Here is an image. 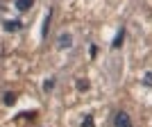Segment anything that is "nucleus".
I'll return each mask as SVG.
<instances>
[{
  "label": "nucleus",
  "mask_w": 152,
  "mask_h": 127,
  "mask_svg": "<svg viewBox=\"0 0 152 127\" xmlns=\"http://www.w3.org/2000/svg\"><path fill=\"white\" fill-rule=\"evenodd\" d=\"M114 127H134V123H132V118H129L127 111H118L114 116Z\"/></svg>",
  "instance_id": "nucleus-1"
},
{
  "label": "nucleus",
  "mask_w": 152,
  "mask_h": 127,
  "mask_svg": "<svg viewBox=\"0 0 152 127\" xmlns=\"http://www.w3.org/2000/svg\"><path fill=\"white\" fill-rule=\"evenodd\" d=\"M73 45V39H70V34H59L57 39V48H70Z\"/></svg>",
  "instance_id": "nucleus-2"
},
{
  "label": "nucleus",
  "mask_w": 152,
  "mask_h": 127,
  "mask_svg": "<svg viewBox=\"0 0 152 127\" xmlns=\"http://www.w3.org/2000/svg\"><path fill=\"white\" fill-rule=\"evenodd\" d=\"M32 5H34V0H16V9L18 12H27V9H32Z\"/></svg>",
  "instance_id": "nucleus-3"
},
{
  "label": "nucleus",
  "mask_w": 152,
  "mask_h": 127,
  "mask_svg": "<svg viewBox=\"0 0 152 127\" xmlns=\"http://www.w3.org/2000/svg\"><path fill=\"white\" fill-rule=\"evenodd\" d=\"M123 36H125V30H121L118 34H116V39H114V43H111V48H121V43H123Z\"/></svg>",
  "instance_id": "nucleus-4"
},
{
  "label": "nucleus",
  "mask_w": 152,
  "mask_h": 127,
  "mask_svg": "<svg viewBox=\"0 0 152 127\" xmlns=\"http://www.w3.org/2000/svg\"><path fill=\"white\" fill-rule=\"evenodd\" d=\"M2 100H5V104H14V102H16V95H14V93H5Z\"/></svg>",
  "instance_id": "nucleus-5"
},
{
  "label": "nucleus",
  "mask_w": 152,
  "mask_h": 127,
  "mask_svg": "<svg viewBox=\"0 0 152 127\" xmlns=\"http://www.w3.org/2000/svg\"><path fill=\"white\" fill-rule=\"evenodd\" d=\"M143 84H145V86H152V70H148L145 75H143Z\"/></svg>",
  "instance_id": "nucleus-6"
},
{
  "label": "nucleus",
  "mask_w": 152,
  "mask_h": 127,
  "mask_svg": "<svg viewBox=\"0 0 152 127\" xmlns=\"http://www.w3.org/2000/svg\"><path fill=\"white\" fill-rule=\"evenodd\" d=\"M50 14L52 12H48V18H45V23H43V36L48 34V30H50Z\"/></svg>",
  "instance_id": "nucleus-7"
},
{
  "label": "nucleus",
  "mask_w": 152,
  "mask_h": 127,
  "mask_svg": "<svg viewBox=\"0 0 152 127\" xmlns=\"http://www.w3.org/2000/svg\"><path fill=\"white\" fill-rule=\"evenodd\" d=\"M77 89H80V91L89 89V82H86V80H77Z\"/></svg>",
  "instance_id": "nucleus-8"
},
{
  "label": "nucleus",
  "mask_w": 152,
  "mask_h": 127,
  "mask_svg": "<svg viewBox=\"0 0 152 127\" xmlns=\"http://www.w3.org/2000/svg\"><path fill=\"white\" fill-rule=\"evenodd\" d=\"M82 127H93V118H91V116H84V123H82Z\"/></svg>",
  "instance_id": "nucleus-9"
},
{
  "label": "nucleus",
  "mask_w": 152,
  "mask_h": 127,
  "mask_svg": "<svg viewBox=\"0 0 152 127\" xmlns=\"http://www.w3.org/2000/svg\"><path fill=\"white\" fill-rule=\"evenodd\" d=\"M18 23H9V20H7V23H5V30H18Z\"/></svg>",
  "instance_id": "nucleus-10"
}]
</instances>
